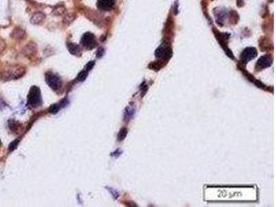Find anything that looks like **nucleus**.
Here are the masks:
<instances>
[{
    "instance_id": "9d476101",
    "label": "nucleus",
    "mask_w": 276,
    "mask_h": 207,
    "mask_svg": "<svg viewBox=\"0 0 276 207\" xmlns=\"http://www.w3.org/2000/svg\"><path fill=\"white\" fill-rule=\"evenodd\" d=\"M87 75H88V71H86V69H85V71H83L82 73L79 74V76H78L77 79L79 80V81H84V80L86 79Z\"/></svg>"
},
{
    "instance_id": "9b49d317",
    "label": "nucleus",
    "mask_w": 276,
    "mask_h": 207,
    "mask_svg": "<svg viewBox=\"0 0 276 207\" xmlns=\"http://www.w3.org/2000/svg\"><path fill=\"white\" fill-rule=\"evenodd\" d=\"M126 134H127L126 128H122L121 132L119 133V135H118V140H123V139L125 138V136H126Z\"/></svg>"
},
{
    "instance_id": "f03ea898",
    "label": "nucleus",
    "mask_w": 276,
    "mask_h": 207,
    "mask_svg": "<svg viewBox=\"0 0 276 207\" xmlns=\"http://www.w3.org/2000/svg\"><path fill=\"white\" fill-rule=\"evenodd\" d=\"M47 83L54 90H58L61 87V80H60V78L52 73L47 75Z\"/></svg>"
},
{
    "instance_id": "4468645a",
    "label": "nucleus",
    "mask_w": 276,
    "mask_h": 207,
    "mask_svg": "<svg viewBox=\"0 0 276 207\" xmlns=\"http://www.w3.org/2000/svg\"><path fill=\"white\" fill-rule=\"evenodd\" d=\"M0 145H1V141H0Z\"/></svg>"
},
{
    "instance_id": "6e6552de",
    "label": "nucleus",
    "mask_w": 276,
    "mask_h": 207,
    "mask_svg": "<svg viewBox=\"0 0 276 207\" xmlns=\"http://www.w3.org/2000/svg\"><path fill=\"white\" fill-rule=\"evenodd\" d=\"M68 50L73 55H79L81 53V48L76 43H68Z\"/></svg>"
},
{
    "instance_id": "39448f33",
    "label": "nucleus",
    "mask_w": 276,
    "mask_h": 207,
    "mask_svg": "<svg viewBox=\"0 0 276 207\" xmlns=\"http://www.w3.org/2000/svg\"><path fill=\"white\" fill-rule=\"evenodd\" d=\"M116 0H98L97 1V7L101 10H110L114 7Z\"/></svg>"
},
{
    "instance_id": "f8f14e48",
    "label": "nucleus",
    "mask_w": 276,
    "mask_h": 207,
    "mask_svg": "<svg viewBox=\"0 0 276 207\" xmlns=\"http://www.w3.org/2000/svg\"><path fill=\"white\" fill-rule=\"evenodd\" d=\"M59 108H60V106H58V105H54V106H52L51 108H50V112L51 113H57L58 112V110H59Z\"/></svg>"
},
{
    "instance_id": "1a4fd4ad",
    "label": "nucleus",
    "mask_w": 276,
    "mask_h": 207,
    "mask_svg": "<svg viewBox=\"0 0 276 207\" xmlns=\"http://www.w3.org/2000/svg\"><path fill=\"white\" fill-rule=\"evenodd\" d=\"M43 18H45V16H43V14L42 13H36L35 15H33V17H32L31 19V22L32 23H40V21L43 20Z\"/></svg>"
},
{
    "instance_id": "f257e3e1",
    "label": "nucleus",
    "mask_w": 276,
    "mask_h": 207,
    "mask_svg": "<svg viewBox=\"0 0 276 207\" xmlns=\"http://www.w3.org/2000/svg\"><path fill=\"white\" fill-rule=\"evenodd\" d=\"M28 104L32 108L40 106L42 104V95H40V90L38 87L33 86L30 89L29 95H28Z\"/></svg>"
},
{
    "instance_id": "7ed1b4c3",
    "label": "nucleus",
    "mask_w": 276,
    "mask_h": 207,
    "mask_svg": "<svg viewBox=\"0 0 276 207\" xmlns=\"http://www.w3.org/2000/svg\"><path fill=\"white\" fill-rule=\"evenodd\" d=\"M81 43L84 46V47L88 48V49H92L95 45L94 35H93L92 33H90V32H87V33H85L83 35V38H82Z\"/></svg>"
},
{
    "instance_id": "423d86ee",
    "label": "nucleus",
    "mask_w": 276,
    "mask_h": 207,
    "mask_svg": "<svg viewBox=\"0 0 276 207\" xmlns=\"http://www.w3.org/2000/svg\"><path fill=\"white\" fill-rule=\"evenodd\" d=\"M155 54H156L157 57L162 58V59H168V58L171 56V50L169 49V47L162 45V46H160L157 50H156Z\"/></svg>"
},
{
    "instance_id": "20e7f679",
    "label": "nucleus",
    "mask_w": 276,
    "mask_h": 207,
    "mask_svg": "<svg viewBox=\"0 0 276 207\" xmlns=\"http://www.w3.org/2000/svg\"><path fill=\"white\" fill-rule=\"evenodd\" d=\"M256 56V50L255 48H246V49L243 51L242 55H241V60L243 62H247L250 59H253Z\"/></svg>"
},
{
    "instance_id": "ddd939ff",
    "label": "nucleus",
    "mask_w": 276,
    "mask_h": 207,
    "mask_svg": "<svg viewBox=\"0 0 276 207\" xmlns=\"http://www.w3.org/2000/svg\"><path fill=\"white\" fill-rule=\"evenodd\" d=\"M16 144H18V141H15L14 143H12V146H10V150H12V149H14V148L17 146Z\"/></svg>"
},
{
    "instance_id": "0eeeda50",
    "label": "nucleus",
    "mask_w": 276,
    "mask_h": 207,
    "mask_svg": "<svg viewBox=\"0 0 276 207\" xmlns=\"http://www.w3.org/2000/svg\"><path fill=\"white\" fill-rule=\"evenodd\" d=\"M271 62H272V59L269 56H263L258 59V63H256V69H266V67L270 66Z\"/></svg>"
}]
</instances>
